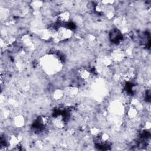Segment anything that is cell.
Masks as SVG:
<instances>
[{
    "label": "cell",
    "mask_w": 151,
    "mask_h": 151,
    "mask_svg": "<svg viewBox=\"0 0 151 151\" xmlns=\"http://www.w3.org/2000/svg\"><path fill=\"white\" fill-rule=\"evenodd\" d=\"M9 11L8 9L6 8H1V19H7L9 17Z\"/></svg>",
    "instance_id": "cell-9"
},
{
    "label": "cell",
    "mask_w": 151,
    "mask_h": 151,
    "mask_svg": "<svg viewBox=\"0 0 151 151\" xmlns=\"http://www.w3.org/2000/svg\"><path fill=\"white\" fill-rule=\"evenodd\" d=\"M31 6L32 7V9H34V10H38L39 9H40L42 5H43V2L42 1H32L31 4H30Z\"/></svg>",
    "instance_id": "cell-8"
},
{
    "label": "cell",
    "mask_w": 151,
    "mask_h": 151,
    "mask_svg": "<svg viewBox=\"0 0 151 151\" xmlns=\"http://www.w3.org/2000/svg\"><path fill=\"white\" fill-rule=\"evenodd\" d=\"M109 111L112 116L120 117L125 112L123 103L119 101H113L109 106Z\"/></svg>",
    "instance_id": "cell-2"
},
{
    "label": "cell",
    "mask_w": 151,
    "mask_h": 151,
    "mask_svg": "<svg viewBox=\"0 0 151 151\" xmlns=\"http://www.w3.org/2000/svg\"><path fill=\"white\" fill-rule=\"evenodd\" d=\"M90 132V133L94 137H97L100 134V130L99 128L97 127H93L92 128H91L89 130Z\"/></svg>",
    "instance_id": "cell-10"
},
{
    "label": "cell",
    "mask_w": 151,
    "mask_h": 151,
    "mask_svg": "<svg viewBox=\"0 0 151 151\" xmlns=\"http://www.w3.org/2000/svg\"><path fill=\"white\" fill-rule=\"evenodd\" d=\"M25 123L24 117L21 114H18L14 116L12 119V123L14 126L17 128L22 127Z\"/></svg>",
    "instance_id": "cell-6"
},
{
    "label": "cell",
    "mask_w": 151,
    "mask_h": 151,
    "mask_svg": "<svg viewBox=\"0 0 151 151\" xmlns=\"http://www.w3.org/2000/svg\"><path fill=\"white\" fill-rule=\"evenodd\" d=\"M40 64L43 71L48 74H54L61 68V63L58 57L53 54L45 55L41 58Z\"/></svg>",
    "instance_id": "cell-1"
},
{
    "label": "cell",
    "mask_w": 151,
    "mask_h": 151,
    "mask_svg": "<svg viewBox=\"0 0 151 151\" xmlns=\"http://www.w3.org/2000/svg\"><path fill=\"white\" fill-rule=\"evenodd\" d=\"M52 94V99L55 101H60L63 100L64 97V90L60 88H57L54 90Z\"/></svg>",
    "instance_id": "cell-7"
},
{
    "label": "cell",
    "mask_w": 151,
    "mask_h": 151,
    "mask_svg": "<svg viewBox=\"0 0 151 151\" xmlns=\"http://www.w3.org/2000/svg\"><path fill=\"white\" fill-rule=\"evenodd\" d=\"M56 21L60 25H65L68 22L71 18V14L69 11H62L55 17Z\"/></svg>",
    "instance_id": "cell-4"
},
{
    "label": "cell",
    "mask_w": 151,
    "mask_h": 151,
    "mask_svg": "<svg viewBox=\"0 0 151 151\" xmlns=\"http://www.w3.org/2000/svg\"><path fill=\"white\" fill-rule=\"evenodd\" d=\"M64 96L70 98V99H74L78 94L79 90L77 87L75 86H68L64 88Z\"/></svg>",
    "instance_id": "cell-5"
},
{
    "label": "cell",
    "mask_w": 151,
    "mask_h": 151,
    "mask_svg": "<svg viewBox=\"0 0 151 151\" xmlns=\"http://www.w3.org/2000/svg\"><path fill=\"white\" fill-rule=\"evenodd\" d=\"M125 52L123 49L119 48L111 52L109 57L112 62H120L125 57Z\"/></svg>",
    "instance_id": "cell-3"
}]
</instances>
